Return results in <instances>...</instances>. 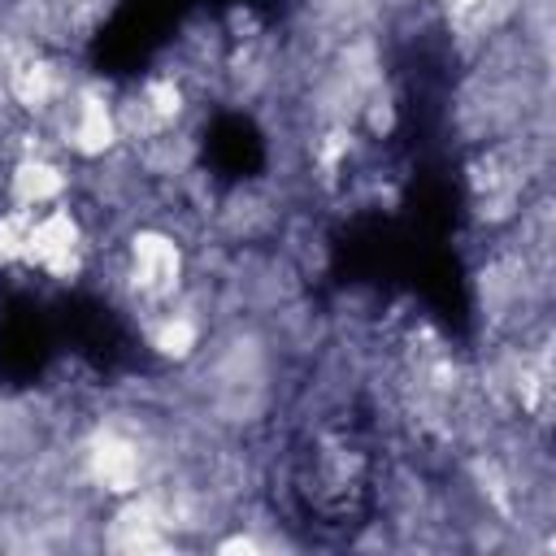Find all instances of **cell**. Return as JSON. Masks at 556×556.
Returning <instances> with one entry per match:
<instances>
[{"label": "cell", "mask_w": 556, "mask_h": 556, "mask_svg": "<svg viewBox=\"0 0 556 556\" xmlns=\"http://www.w3.org/2000/svg\"><path fill=\"white\" fill-rule=\"evenodd\" d=\"M152 343H156L161 356L182 361V356H191V348L200 343V326H195V317H187V313H165V317L156 321V330H152Z\"/></svg>", "instance_id": "277c9868"}, {"label": "cell", "mask_w": 556, "mask_h": 556, "mask_svg": "<svg viewBox=\"0 0 556 556\" xmlns=\"http://www.w3.org/2000/svg\"><path fill=\"white\" fill-rule=\"evenodd\" d=\"M61 191H65V174H61L52 161H43V156H26V161L13 169V195H17L22 208H43V204H52Z\"/></svg>", "instance_id": "3957f363"}, {"label": "cell", "mask_w": 556, "mask_h": 556, "mask_svg": "<svg viewBox=\"0 0 556 556\" xmlns=\"http://www.w3.org/2000/svg\"><path fill=\"white\" fill-rule=\"evenodd\" d=\"M87 473H91L104 491L130 495V491H139V478H143V452H139L135 439L109 430V434H100V439L91 443V452H87Z\"/></svg>", "instance_id": "7a4b0ae2"}, {"label": "cell", "mask_w": 556, "mask_h": 556, "mask_svg": "<svg viewBox=\"0 0 556 556\" xmlns=\"http://www.w3.org/2000/svg\"><path fill=\"white\" fill-rule=\"evenodd\" d=\"M182 274V252L161 230H139L130 243V282L143 295H169Z\"/></svg>", "instance_id": "6da1fadb"}]
</instances>
